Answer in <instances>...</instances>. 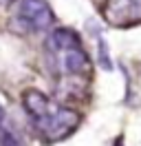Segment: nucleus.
Returning <instances> with one entry per match:
<instances>
[{
  "instance_id": "20e7f679",
  "label": "nucleus",
  "mask_w": 141,
  "mask_h": 146,
  "mask_svg": "<svg viewBox=\"0 0 141 146\" xmlns=\"http://www.w3.org/2000/svg\"><path fill=\"white\" fill-rule=\"evenodd\" d=\"M53 60H55V66L62 75H86L90 71V58L84 51V46H73V49H64V51H57L53 53Z\"/></svg>"
},
{
  "instance_id": "f257e3e1",
  "label": "nucleus",
  "mask_w": 141,
  "mask_h": 146,
  "mask_svg": "<svg viewBox=\"0 0 141 146\" xmlns=\"http://www.w3.org/2000/svg\"><path fill=\"white\" fill-rule=\"evenodd\" d=\"M79 122H82V117H79L77 111L53 102V106L49 109V113H46L44 117L35 119L33 126L38 128V133H40L46 142H60L64 137H69L70 133L79 126Z\"/></svg>"
},
{
  "instance_id": "0eeeda50",
  "label": "nucleus",
  "mask_w": 141,
  "mask_h": 146,
  "mask_svg": "<svg viewBox=\"0 0 141 146\" xmlns=\"http://www.w3.org/2000/svg\"><path fill=\"white\" fill-rule=\"evenodd\" d=\"M97 49H99V55H97V60H99V64H101V69L110 71V69H113V62H110L108 44H106V40L101 38V33H97Z\"/></svg>"
},
{
  "instance_id": "7ed1b4c3",
  "label": "nucleus",
  "mask_w": 141,
  "mask_h": 146,
  "mask_svg": "<svg viewBox=\"0 0 141 146\" xmlns=\"http://www.w3.org/2000/svg\"><path fill=\"white\" fill-rule=\"evenodd\" d=\"M104 18L115 27H130L141 22V0H108Z\"/></svg>"
},
{
  "instance_id": "423d86ee",
  "label": "nucleus",
  "mask_w": 141,
  "mask_h": 146,
  "mask_svg": "<svg viewBox=\"0 0 141 146\" xmlns=\"http://www.w3.org/2000/svg\"><path fill=\"white\" fill-rule=\"evenodd\" d=\"M73 46H82V38L75 29L69 27H57L53 29L49 38H46V49L49 53H57V51H64V49H73Z\"/></svg>"
},
{
  "instance_id": "39448f33",
  "label": "nucleus",
  "mask_w": 141,
  "mask_h": 146,
  "mask_svg": "<svg viewBox=\"0 0 141 146\" xmlns=\"http://www.w3.org/2000/svg\"><path fill=\"white\" fill-rule=\"evenodd\" d=\"M22 106H24L26 115L31 117V122H35V119L44 117V115L49 113V109L53 106V100H49V98H46L42 91H38V89H26V91L22 93Z\"/></svg>"
},
{
  "instance_id": "6e6552de",
  "label": "nucleus",
  "mask_w": 141,
  "mask_h": 146,
  "mask_svg": "<svg viewBox=\"0 0 141 146\" xmlns=\"http://www.w3.org/2000/svg\"><path fill=\"white\" fill-rule=\"evenodd\" d=\"M11 2H13V0H0V7H2V9H7Z\"/></svg>"
},
{
  "instance_id": "f03ea898",
  "label": "nucleus",
  "mask_w": 141,
  "mask_h": 146,
  "mask_svg": "<svg viewBox=\"0 0 141 146\" xmlns=\"http://www.w3.org/2000/svg\"><path fill=\"white\" fill-rule=\"evenodd\" d=\"M16 22L29 33H42L53 27L55 13L46 0H20L16 11Z\"/></svg>"
}]
</instances>
